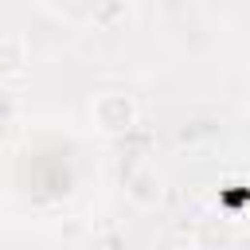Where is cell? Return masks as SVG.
<instances>
[{"label": "cell", "mask_w": 250, "mask_h": 250, "mask_svg": "<svg viewBox=\"0 0 250 250\" xmlns=\"http://www.w3.org/2000/svg\"><path fill=\"white\" fill-rule=\"evenodd\" d=\"M90 113H94V125L102 133H129L137 125V102L129 94H121V90L98 94L94 105H90Z\"/></svg>", "instance_id": "1"}, {"label": "cell", "mask_w": 250, "mask_h": 250, "mask_svg": "<svg viewBox=\"0 0 250 250\" xmlns=\"http://www.w3.org/2000/svg\"><path fill=\"white\" fill-rule=\"evenodd\" d=\"M27 39L23 35H0V78H23L27 74Z\"/></svg>", "instance_id": "3"}, {"label": "cell", "mask_w": 250, "mask_h": 250, "mask_svg": "<svg viewBox=\"0 0 250 250\" xmlns=\"http://www.w3.org/2000/svg\"><path fill=\"white\" fill-rule=\"evenodd\" d=\"M246 117H250V102H246Z\"/></svg>", "instance_id": "5"}, {"label": "cell", "mask_w": 250, "mask_h": 250, "mask_svg": "<svg viewBox=\"0 0 250 250\" xmlns=\"http://www.w3.org/2000/svg\"><path fill=\"white\" fill-rule=\"evenodd\" d=\"M234 234H238V227H234L230 215H207V219L195 223L191 242H195V250H227L234 242Z\"/></svg>", "instance_id": "2"}, {"label": "cell", "mask_w": 250, "mask_h": 250, "mask_svg": "<svg viewBox=\"0 0 250 250\" xmlns=\"http://www.w3.org/2000/svg\"><path fill=\"white\" fill-rule=\"evenodd\" d=\"M125 191H129V199L141 203V207H156V203H160V180H156L152 168H137V172H129Z\"/></svg>", "instance_id": "4"}]
</instances>
